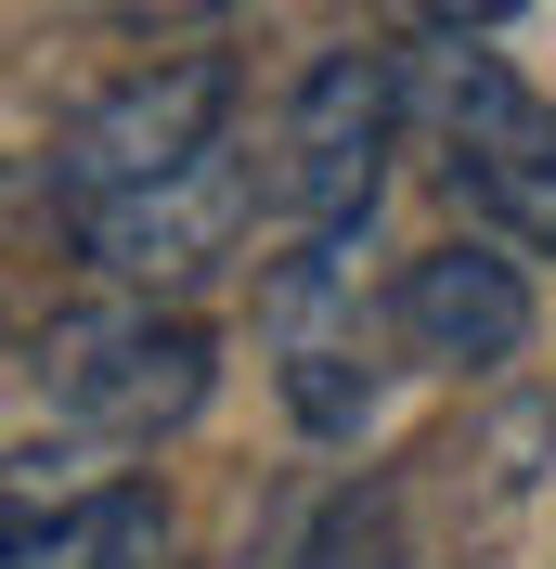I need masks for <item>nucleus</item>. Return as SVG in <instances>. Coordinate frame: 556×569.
<instances>
[{"mask_svg": "<svg viewBox=\"0 0 556 569\" xmlns=\"http://www.w3.org/2000/svg\"><path fill=\"white\" fill-rule=\"evenodd\" d=\"M208 323L142 311V298H105V311H52L27 337V401L66 440H105V453H142L169 427L208 415Z\"/></svg>", "mask_w": 556, "mask_h": 569, "instance_id": "obj_1", "label": "nucleus"}, {"mask_svg": "<svg viewBox=\"0 0 556 569\" xmlns=\"http://www.w3.org/2000/svg\"><path fill=\"white\" fill-rule=\"evenodd\" d=\"M415 117H427V156H440L453 208L479 233H505V247L556 259V104L544 91L479 39H440L415 78Z\"/></svg>", "mask_w": 556, "mask_h": 569, "instance_id": "obj_2", "label": "nucleus"}, {"mask_svg": "<svg viewBox=\"0 0 556 569\" xmlns=\"http://www.w3.org/2000/svg\"><path fill=\"white\" fill-rule=\"evenodd\" d=\"M272 376H285V415L311 427V440H363L388 401V350H401V311H388L376 284H363V220L337 233H298L272 259Z\"/></svg>", "mask_w": 556, "mask_h": 569, "instance_id": "obj_3", "label": "nucleus"}, {"mask_svg": "<svg viewBox=\"0 0 556 569\" xmlns=\"http://www.w3.org/2000/svg\"><path fill=\"white\" fill-rule=\"evenodd\" d=\"M401 117H415V91H401L388 52H363V39L311 52L298 91H285V117H272V142H259V208H272L285 233L376 220L388 156H401Z\"/></svg>", "mask_w": 556, "mask_h": 569, "instance_id": "obj_4", "label": "nucleus"}, {"mask_svg": "<svg viewBox=\"0 0 556 569\" xmlns=\"http://www.w3.org/2000/svg\"><path fill=\"white\" fill-rule=\"evenodd\" d=\"M220 130H234V66H220V52H169V66L105 78V91L52 130V220L78 233L91 208H117V194H142V181H169L181 156H208Z\"/></svg>", "mask_w": 556, "mask_h": 569, "instance_id": "obj_5", "label": "nucleus"}, {"mask_svg": "<svg viewBox=\"0 0 556 569\" xmlns=\"http://www.w3.org/2000/svg\"><path fill=\"white\" fill-rule=\"evenodd\" d=\"M246 208H259V169H246V142L220 130L208 156H181L169 181L91 208L78 220V259H91L105 284H181V272H208V259L246 233Z\"/></svg>", "mask_w": 556, "mask_h": 569, "instance_id": "obj_6", "label": "nucleus"}, {"mask_svg": "<svg viewBox=\"0 0 556 569\" xmlns=\"http://www.w3.org/2000/svg\"><path fill=\"white\" fill-rule=\"evenodd\" d=\"M530 247H505V233H453V247L401 259V284H388V311H401V350L440 362V376H492V362L530 350Z\"/></svg>", "mask_w": 556, "mask_h": 569, "instance_id": "obj_7", "label": "nucleus"}, {"mask_svg": "<svg viewBox=\"0 0 556 569\" xmlns=\"http://www.w3.org/2000/svg\"><path fill=\"white\" fill-rule=\"evenodd\" d=\"M169 557V505L142 492V479H105V492L78 505H13V543H0V569H156Z\"/></svg>", "mask_w": 556, "mask_h": 569, "instance_id": "obj_8", "label": "nucleus"}, {"mask_svg": "<svg viewBox=\"0 0 556 569\" xmlns=\"http://www.w3.org/2000/svg\"><path fill=\"white\" fill-rule=\"evenodd\" d=\"M298 569H388V518H376L363 492H349V505H324V531L298 543Z\"/></svg>", "mask_w": 556, "mask_h": 569, "instance_id": "obj_9", "label": "nucleus"}, {"mask_svg": "<svg viewBox=\"0 0 556 569\" xmlns=\"http://www.w3.org/2000/svg\"><path fill=\"white\" fill-rule=\"evenodd\" d=\"M401 13H415L427 39H492L505 13H518V0H401Z\"/></svg>", "mask_w": 556, "mask_h": 569, "instance_id": "obj_10", "label": "nucleus"}, {"mask_svg": "<svg viewBox=\"0 0 556 569\" xmlns=\"http://www.w3.org/2000/svg\"><path fill=\"white\" fill-rule=\"evenodd\" d=\"M105 13H130V27H181V13H220V0H105Z\"/></svg>", "mask_w": 556, "mask_h": 569, "instance_id": "obj_11", "label": "nucleus"}]
</instances>
